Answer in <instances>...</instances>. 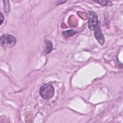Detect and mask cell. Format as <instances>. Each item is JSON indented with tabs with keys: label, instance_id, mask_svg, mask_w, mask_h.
<instances>
[{
	"label": "cell",
	"instance_id": "1",
	"mask_svg": "<svg viewBox=\"0 0 123 123\" xmlns=\"http://www.w3.org/2000/svg\"><path fill=\"white\" fill-rule=\"evenodd\" d=\"M39 93L43 98L45 99H50L54 94V87L50 84H46L40 87Z\"/></svg>",
	"mask_w": 123,
	"mask_h": 123
},
{
	"label": "cell",
	"instance_id": "2",
	"mask_svg": "<svg viewBox=\"0 0 123 123\" xmlns=\"http://www.w3.org/2000/svg\"><path fill=\"white\" fill-rule=\"evenodd\" d=\"M0 43L3 47H12L16 42V38L10 34H3L0 37Z\"/></svg>",
	"mask_w": 123,
	"mask_h": 123
},
{
	"label": "cell",
	"instance_id": "3",
	"mask_svg": "<svg viewBox=\"0 0 123 123\" xmlns=\"http://www.w3.org/2000/svg\"><path fill=\"white\" fill-rule=\"evenodd\" d=\"M89 19L88 22V27L91 30H94L98 26L99 23L98 21V18L97 14L93 12H89Z\"/></svg>",
	"mask_w": 123,
	"mask_h": 123
},
{
	"label": "cell",
	"instance_id": "4",
	"mask_svg": "<svg viewBox=\"0 0 123 123\" xmlns=\"http://www.w3.org/2000/svg\"><path fill=\"white\" fill-rule=\"evenodd\" d=\"M94 32L96 39L98 41L99 44L103 45L104 43V37L101 32L99 25L94 29Z\"/></svg>",
	"mask_w": 123,
	"mask_h": 123
},
{
	"label": "cell",
	"instance_id": "5",
	"mask_svg": "<svg viewBox=\"0 0 123 123\" xmlns=\"http://www.w3.org/2000/svg\"><path fill=\"white\" fill-rule=\"evenodd\" d=\"M52 49V44L51 42L49 40H46L45 42L44 46V52L46 54L49 53L50 52Z\"/></svg>",
	"mask_w": 123,
	"mask_h": 123
},
{
	"label": "cell",
	"instance_id": "6",
	"mask_svg": "<svg viewBox=\"0 0 123 123\" xmlns=\"http://www.w3.org/2000/svg\"><path fill=\"white\" fill-rule=\"evenodd\" d=\"M76 33H77V32L75 31L74 30H66V31H64L62 32L63 36L66 38H68L69 37H70L73 36Z\"/></svg>",
	"mask_w": 123,
	"mask_h": 123
},
{
	"label": "cell",
	"instance_id": "7",
	"mask_svg": "<svg viewBox=\"0 0 123 123\" xmlns=\"http://www.w3.org/2000/svg\"><path fill=\"white\" fill-rule=\"evenodd\" d=\"M96 3H98L99 4H101L103 6H111L112 5V3L110 1H106V0H95L94 1Z\"/></svg>",
	"mask_w": 123,
	"mask_h": 123
},
{
	"label": "cell",
	"instance_id": "8",
	"mask_svg": "<svg viewBox=\"0 0 123 123\" xmlns=\"http://www.w3.org/2000/svg\"><path fill=\"white\" fill-rule=\"evenodd\" d=\"M3 2L4 3V9L6 11V12L8 13L10 11V5H9V1L4 0V1H3Z\"/></svg>",
	"mask_w": 123,
	"mask_h": 123
},
{
	"label": "cell",
	"instance_id": "9",
	"mask_svg": "<svg viewBox=\"0 0 123 123\" xmlns=\"http://www.w3.org/2000/svg\"><path fill=\"white\" fill-rule=\"evenodd\" d=\"M0 25H1L4 20V17L3 16V14H2L1 12H0Z\"/></svg>",
	"mask_w": 123,
	"mask_h": 123
}]
</instances>
